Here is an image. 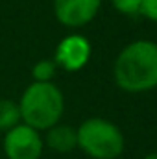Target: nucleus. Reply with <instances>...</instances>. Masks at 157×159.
<instances>
[{"label": "nucleus", "instance_id": "nucleus-4", "mask_svg": "<svg viewBox=\"0 0 157 159\" xmlns=\"http://www.w3.org/2000/svg\"><path fill=\"white\" fill-rule=\"evenodd\" d=\"M43 148L41 133L22 122L4 135V154L7 159H41Z\"/></svg>", "mask_w": 157, "mask_h": 159}, {"label": "nucleus", "instance_id": "nucleus-2", "mask_svg": "<svg viewBox=\"0 0 157 159\" xmlns=\"http://www.w3.org/2000/svg\"><path fill=\"white\" fill-rule=\"evenodd\" d=\"M19 109L22 124L46 131L59 124L65 111V98L52 81H32L19 100Z\"/></svg>", "mask_w": 157, "mask_h": 159}, {"label": "nucleus", "instance_id": "nucleus-9", "mask_svg": "<svg viewBox=\"0 0 157 159\" xmlns=\"http://www.w3.org/2000/svg\"><path fill=\"white\" fill-rule=\"evenodd\" d=\"M56 61L52 59H41L34 65L32 69V76H34V81H52V78L56 76Z\"/></svg>", "mask_w": 157, "mask_h": 159}, {"label": "nucleus", "instance_id": "nucleus-1", "mask_svg": "<svg viewBox=\"0 0 157 159\" xmlns=\"http://www.w3.org/2000/svg\"><path fill=\"white\" fill-rule=\"evenodd\" d=\"M115 81L122 91L144 93L157 87V43L135 41L115 61Z\"/></svg>", "mask_w": 157, "mask_h": 159}, {"label": "nucleus", "instance_id": "nucleus-10", "mask_svg": "<svg viewBox=\"0 0 157 159\" xmlns=\"http://www.w3.org/2000/svg\"><path fill=\"white\" fill-rule=\"evenodd\" d=\"M113 7L124 13V15H137L141 13V6H142V0H111Z\"/></svg>", "mask_w": 157, "mask_h": 159}, {"label": "nucleus", "instance_id": "nucleus-6", "mask_svg": "<svg viewBox=\"0 0 157 159\" xmlns=\"http://www.w3.org/2000/svg\"><path fill=\"white\" fill-rule=\"evenodd\" d=\"M100 2L102 0H54V13L61 24L78 28L96 17Z\"/></svg>", "mask_w": 157, "mask_h": 159}, {"label": "nucleus", "instance_id": "nucleus-12", "mask_svg": "<svg viewBox=\"0 0 157 159\" xmlns=\"http://www.w3.org/2000/svg\"><path fill=\"white\" fill-rule=\"evenodd\" d=\"M142 159H157V152H152V154H148V156H144Z\"/></svg>", "mask_w": 157, "mask_h": 159}, {"label": "nucleus", "instance_id": "nucleus-11", "mask_svg": "<svg viewBox=\"0 0 157 159\" xmlns=\"http://www.w3.org/2000/svg\"><path fill=\"white\" fill-rule=\"evenodd\" d=\"M141 13H142L144 17H148L150 20L157 22V0H142Z\"/></svg>", "mask_w": 157, "mask_h": 159}, {"label": "nucleus", "instance_id": "nucleus-8", "mask_svg": "<svg viewBox=\"0 0 157 159\" xmlns=\"http://www.w3.org/2000/svg\"><path fill=\"white\" fill-rule=\"evenodd\" d=\"M22 122L20 119V109H19V102L9 100V98H2L0 100V131H9L11 128L19 126Z\"/></svg>", "mask_w": 157, "mask_h": 159}, {"label": "nucleus", "instance_id": "nucleus-3", "mask_svg": "<svg viewBox=\"0 0 157 159\" xmlns=\"http://www.w3.org/2000/svg\"><path fill=\"white\" fill-rule=\"evenodd\" d=\"M76 133L78 148L91 159H117L122 156L126 146L120 128L102 117L83 120Z\"/></svg>", "mask_w": 157, "mask_h": 159}, {"label": "nucleus", "instance_id": "nucleus-7", "mask_svg": "<svg viewBox=\"0 0 157 159\" xmlns=\"http://www.w3.org/2000/svg\"><path fill=\"white\" fill-rule=\"evenodd\" d=\"M43 141L50 150L57 154H69L74 148H78V133L72 126H67V124H56L48 128L46 137Z\"/></svg>", "mask_w": 157, "mask_h": 159}, {"label": "nucleus", "instance_id": "nucleus-5", "mask_svg": "<svg viewBox=\"0 0 157 159\" xmlns=\"http://www.w3.org/2000/svg\"><path fill=\"white\" fill-rule=\"evenodd\" d=\"M91 57V44L83 35L72 34L67 35L56 48L54 61L57 67H61L67 72H76L87 65Z\"/></svg>", "mask_w": 157, "mask_h": 159}]
</instances>
